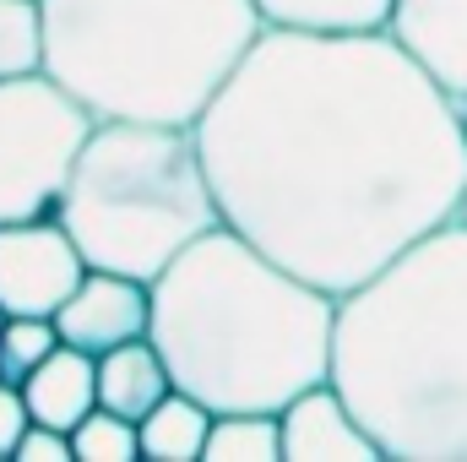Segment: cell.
<instances>
[{
  "instance_id": "cell-1",
  "label": "cell",
  "mask_w": 467,
  "mask_h": 462,
  "mask_svg": "<svg viewBox=\"0 0 467 462\" xmlns=\"http://www.w3.org/2000/svg\"><path fill=\"white\" fill-rule=\"evenodd\" d=\"M196 142L223 224L337 299L467 202V104L386 27H266Z\"/></svg>"
},
{
  "instance_id": "cell-2",
  "label": "cell",
  "mask_w": 467,
  "mask_h": 462,
  "mask_svg": "<svg viewBox=\"0 0 467 462\" xmlns=\"http://www.w3.org/2000/svg\"><path fill=\"white\" fill-rule=\"evenodd\" d=\"M337 294L316 289L255 239L218 224L152 278V327L180 392L213 414H283L305 386L332 381Z\"/></svg>"
},
{
  "instance_id": "cell-3",
  "label": "cell",
  "mask_w": 467,
  "mask_h": 462,
  "mask_svg": "<svg viewBox=\"0 0 467 462\" xmlns=\"http://www.w3.org/2000/svg\"><path fill=\"white\" fill-rule=\"evenodd\" d=\"M332 386L386 462H467V218L337 299Z\"/></svg>"
},
{
  "instance_id": "cell-4",
  "label": "cell",
  "mask_w": 467,
  "mask_h": 462,
  "mask_svg": "<svg viewBox=\"0 0 467 462\" xmlns=\"http://www.w3.org/2000/svg\"><path fill=\"white\" fill-rule=\"evenodd\" d=\"M261 33L255 0H44V71L93 120L196 125Z\"/></svg>"
},
{
  "instance_id": "cell-5",
  "label": "cell",
  "mask_w": 467,
  "mask_h": 462,
  "mask_svg": "<svg viewBox=\"0 0 467 462\" xmlns=\"http://www.w3.org/2000/svg\"><path fill=\"white\" fill-rule=\"evenodd\" d=\"M55 218L82 245L88 267L152 283L174 256L223 224L196 125L99 120Z\"/></svg>"
},
{
  "instance_id": "cell-6",
  "label": "cell",
  "mask_w": 467,
  "mask_h": 462,
  "mask_svg": "<svg viewBox=\"0 0 467 462\" xmlns=\"http://www.w3.org/2000/svg\"><path fill=\"white\" fill-rule=\"evenodd\" d=\"M93 125V110L49 71L0 82V224L55 218Z\"/></svg>"
},
{
  "instance_id": "cell-7",
  "label": "cell",
  "mask_w": 467,
  "mask_h": 462,
  "mask_svg": "<svg viewBox=\"0 0 467 462\" xmlns=\"http://www.w3.org/2000/svg\"><path fill=\"white\" fill-rule=\"evenodd\" d=\"M88 272L82 245L60 218L0 224V305L11 316H60Z\"/></svg>"
},
{
  "instance_id": "cell-8",
  "label": "cell",
  "mask_w": 467,
  "mask_h": 462,
  "mask_svg": "<svg viewBox=\"0 0 467 462\" xmlns=\"http://www.w3.org/2000/svg\"><path fill=\"white\" fill-rule=\"evenodd\" d=\"M55 327L71 348H88V353H109L119 343H136L152 327V283L93 267L77 283V294L60 305Z\"/></svg>"
},
{
  "instance_id": "cell-9",
  "label": "cell",
  "mask_w": 467,
  "mask_h": 462,
  "mask_svg": "<svg viewBox=\"0 0 467 462\" xmlns=\"http://www.w3.org/2000/svg\"><path fill=\"white\" fill-rule=\"evenodd\" d=\"M283 462H386L375 436L358 425L348 397L332 381L305 386L294 403H283Z\"/></svg>"
},
{
  "instance_id": "cell-10",
  "label": "cell",
  "mask_w": 467,
  "mask_h": 462,
  "mask_svg": "<svg viewBox=\"0 0 467 462\" xmlns=\"http://www.w3.org/2000/svg\"><path fill=\"white\" fill-rule=\"evenodd\" d=\"M386 33L467 104V0H391Z\"/></svg>"
},
{
  "instance_id": "cell-11",
  "label": "cell",
  "mask_w": 467,
  "mask_h": 462,
  "mask_svg": "<svg viewBox=\"0 0 467 462\" xmlns=\"http://www.w3.org/2000/svg\"><path fill=\"white\" fill-rule=\"evenodd\" d=\"M22 397H27V408H33L38 425L77 430V425L99 408V353L60 343L27 381H22Z\"/></svg>"
},
{
  "instance_id": "cell-12",
  "label": "cell",
  "mask_w": 467,
  "mask_h": 462,
  "mask_svg": "<svg viewBox=\"0 0 467 462\" xmlns=\"http://www.w3.org/2000/svg\"><path fill=\"white\" fill-rule=\"evenodd\" d=\"M169 392H174V375H169V364H163L152 338H136V343L99 353V403L104 408H115V414L141 425Z\"/></svg>"
},
{
  "instance_id": "cell-13",
  "label": "cell",
  "mask_w": 467,
  "mask_h": 462,
  "mask_svg": "<svg viewBox=\"0 0 467 462\" xmlns=\"http://www.w3.org/2000/svg\"><path fill=\"white\" fill-rule=\"evenodd\" d=\"M213 408L191 392H169L147 419H141V457L158 462H196L207 457V436H213Z\"/></svg>"
},
{
  "instance_id": "cell-14",
  "label": "cell",
  "mask_w": 467,
  "mask_h": 462,
  "mask_svg": "<svg viewBox=\"0 0 467 462\" xmlns=\"http://www.w3.org/2000/svg\"><path fill=\"white\" fill-rule=\"evenodd\" d=\"M266 27L305 33H369L391 22V0H255Z\"/></svg>"
},
{
  "instance_id": "cell-15",
  "label": "cell",
  "mask_w": 467,
  "mask_h": 462,
  "mask_svg": "<svg viewBox=\"0 0 467 462\" xmlns=\"http://www.w3.org/2000/svg\"><path fill=\"white\" fill-rule=\"evenodd\" d=\"M202 462H283V419L261 408L218 414Z\"/></svg>"
},
{
  "instance_id": "cell-16",
  "label": "cell",
  "mask_w": 467,
  "mask_h": 462,
  "mask_svg": "<svg viewBox=\"0 0 467 462\" xmlns=\"http://www.w3.org/2000/svg\"><path fill=\"white\" fill-rule=\"evenodd\" d=\"M44 71V0H0V82Z\"/></svg>"
},
{
  "instance_id": "cell-17",
  "label": "cell",
  "mask_w": 467,
  "mask_h": 462,
  "mask_svg": "<svg viewBox=\"0 0 467 462\" xmlns=\"http://www.w3.org/2000/svg\"><path fill=\"white\" fill-rule=\"evenodd\" d=\"M60 343H66V338H60L55 316H11V321L0 327V375L22 386Z\"/></svg>"
},
{
  "instance_id": "cell-18",
  "label": "cell",
  "mask_w": 467,
  "mask_h": 462,
  "mask_svg": "<svg viewBox=\"0 0 467 462\" xmlns=\"http://www.w3.org/2000/svg\"><path fill=\"white\" fill-rule=\"evenodd\" d=\"M71 446H77V462H130V457H141V425L99 403L71 430Z\"/></svg>"
},
{
  "instance_id": "cell-19",
  "label": "cell",
  "mask_w": 467,
  "mask_h": 462,
  "mask_svg": "<svg viewBox=\"0 0 467 462\" xmlns=\"http://www.w3.org/2000/svg\"><path fill=\"white\" fill-rule=\"evenodd\" d=\"M27 425H33V408H27V397H22V386L0 375V457H16Z\"/></svg>"
},
{
  "instance_id": "cell-20",
  "label": "cell",
  "mask_w": 467,
  "mask_h": 462,
  "mask_svg": "<svg viewBox=\"0 0 467 462\" xmlns=\"http://www.w3.org/2000/svg\"><path fill=\"white\" fill-rule=\"evenodd\" d=\"M77 446H71V430H55V425H27L22 446H16V462H71Z\"/></svg>"
},
{
  "instance_id": "cell-21",
  "label": "cell",
  "mask_w": 467,
  "mask_h": 462,
  "mask_svg": "<svg viewBox=\"0 0 467 462\" xmlns=\"http://www.w3.org/2000/svg\"><path fill=\"white\" fill-rule=\"evenodd\" d=\"M5 321H11V310H5V305H0V327H5Z\"/></svg>"
},
{
  "instance_id": "cell-22",
  "label": "cell",
  "mask_w": 467,
  "mask_h": 462,
  "mask_svg": "<svg viewBox=\"0 0 467 462\" xmlns=\"http://www.w3.org/2000/svg\"><path fill=\"white\" fill-rule=\"evenodd\" d=\"M462 218H467V202H462Z\"/></svg>"
}]
</instances>
